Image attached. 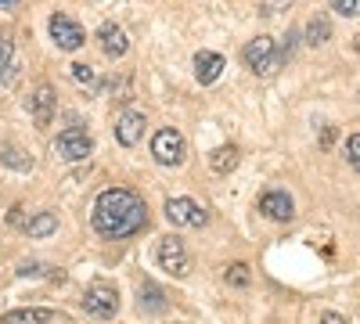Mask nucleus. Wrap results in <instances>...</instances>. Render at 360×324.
Instances as JSON below:
<instances>
[{"mask_svg": "<svg viewBox=\"0 0 360 324\" xmlns=\"http://www.w3.org/2000/svg\"><path fill=\"white\" fill-rule=\"evenodd\" d=\"M152 155H155V162L159 166H180L184 162V155H188V144H184V134L180 130H159L155 137H152Z\"/></svg>", "mask_w": 360, "mask_h": 324, "instance_id": "obj_5", "label": "nucleus"}, {"mask_svg": "<svg viewBox=\"0 0 360 324\" xmlns=\"http://www.w3.org/2000/svg\"><path fill=\"white\" fill-rule=\"evenodd\" d=\"M155 259H159V267H162L166 274H173V278H188V274H191V256H188L184 242H180L176 234H166V238L159 242Z\"/></svg>", "mask_w": 360, "mask_h": 324, "instance_id": "obj_3", "label": "nucleus"}, {"mask_svg": "<svg viewBox=\"0 0 360 324\" xmlns=\"http://www.w3.org/2000/svg\"><path fill=\"white\" fill-rule=\"evenodd\" d=\"M353 47H356V51H360V37H356V40H353Z\"/></svg>", "mask_w": 360, "mask_h": 324, "instance_id": "obj_26", "label": "nucleus"}, {"mask_svg": "<svg viewBox=\"0 0 360 324\" xmlns=\"http://www.w3.org/2000/svg\"><path fill=\"white\" fill-rule=\"evenodd\" d=\"M54 105H58V98H54V91L44 83L40 91L29 98V112H33V123L37 127H51V119H54Z\"/></svg>", "mask_w": 360, "mask_h": 324, "instance_id": "obj_10", "label": "nucleus"}, {"mask_svg": "<svg viewBox=\"0 0 360 324\" xmlns=\"http://www.w3.org/2000/svg\"><path fill=\"white\" fill-rule=\"evenodd\" d=\"M141 310H152V313L166 310V303H162V292H159L152 281H144V285H141Z\"/></svg>", "mask_w": 360, "mask_h": 324, "instance_id": "obj_18", "label": "nucleus"}, {"mask_svg": "<svg viewBox=\"0 0 360 324\" xmlns=\"http://www.w3.org/2000/svg\"><path fill=\"white\" fill-rule=\"evenodd\" d=\"M79 306H83L90 317L108 320V317H115V313H119V292H115V285H108V281H94V285H90V288L83 292Z\"/></svg>", "mask_w": 360, "mask_h": 324, "instance_id": "obj_2", "label": "nucleus"}, {"mask_svg": "<svg viewBox=\"0 0 360 324\" xmlns=\"http://www.w3.org/2000/svg\"><path fill=\"white\" fill-rule=\"evenodd\" d=\"M0 4H11V0H0Z\"/></svg>", "mask_w": 360, "mask_h": 324, "instance_id": "obj_27", "label": "nucleus"}, {"mask_svg": "<svg viewBox=\"0 0 360 324\" xmlns=\"http://www.w3.org/2000/svg\"><path fill=\"white\" fill-rule=\"evenodd\" d=\"M332 11H339L342 18H360V0H332Z\"/></svg>", "mask_w": 360, "mask_h": 324, "instance_id": "obj_21", "label": "nucleus"}, {"mask_svg": "<svg viewBox=\"0 0 360 324\" xmlns=\"http://www.w3.org/2000/svg\"><path fill=\"white\" fill-rule=\"evenodd\" d=\"M51 320H54V310L29 306V310H11V313H4V320H0V324H51Z\"/></svg>", "mask_w": 360, "mask_h": 324, "instance_id": "obj_14", "label": "nucleus"}, {"mask_svg": "<svg viewBox=\"0 0 360 324\" xmlns=\"http://www.w3.org/2000/svg\"><path fill=\"white\" fill-rule=\"evenodd\" d=\"M209 166H213V173H231L238 166V148L234 144H224V148H217L213 155H209Z\"/></svg>", "mask_w": 360, "mask_h": 324, "instance_id": "obj_17", "label": "nucleus"}, {"mask_svg": "<svg viewBox=\"0 0 360 324\" xmlns=\"http://www.w3.org/2000/svg\"><path fill=\"white\" fill-rule=\"evenodd\" d=\"M54 152L62 155L65 162H83L90 152H94V141H90V134H86L83 127H69V130L58 134V141H54Z\"/></svg>", "mask_w": 360, "mask_h": 324, "instance_id": "obj_6", "label": "nucleus"}, {"mask_svg": "<svg viewBox=\"0 0 360 324\" xmlns=\"http://www.w3.org/2000/svg\"><path fill=\"white\" fill-rule=\"evenodd\" d=\"M69 72H72V79H76L79 86H98V72L90 69L86 62H76V65H69Z\"/></svg>", "mask_w": 360, "mask_h": 324, "instance_id": "obj_19", "label": "nucleus"}, {"mask_svg": "<svg viewBox=\"0 0 360 324\" xmlns=\"http://www.w3.org/2000/svg\"><path fill=\"white\" fill-rule=\"evenodd\" d=\"M94 227L105 238H130L148 227V205L130 188H108L94 202Z\"/></svg>", "mask_w": 360, "mask_h": 324, "instance_id": "obj_1", "label": "nucleus"}, {"mask_svg": "<svg viewBox=\"0 0 360 324\" xmlns=\"http://www.w3.org/2000/svg\"><path fill=\"white\" fill-rule=\"evenodd\" d=\"M166 220L173 227H202L205 223V209L191 198H169L166 202Z\"/></svg>", "mask_w": 360, "mask_h": 324, "instance_id": "obj_8", "label": "nucleus"}, {"mask_svg": "<svg viewBox=\"0 0 360 324\" xmlns=\"http://www.w3.org/2000/svg\"><path fill=\"white\" fill-rule=\"evenodd\" d=\"M58 231V216L54 213H37L33 220H25V234L29 238H47V234Z\"/></svg>", "mask_w": 360, "mask_h": 324, "instance_id": "obj_15", "label": "nucleus"}, {"mask_svg": "<svg viewBox=\"0 0 360 324\" xmlns=\"http://www.w3.org/2000/svg\"><path fill=\"white\" fill-rule=\"evenodd\" d=\"M321 324H346V317H342V313H324Z\"/></svg>", "mask_w": 360, "mask_h": 324, "instance_id": "obj_25", "label": "nucleus"}, {"mask_svg": "<svg viewBox=\"0 0 360 324\" xmlns=\"http://www.w3.org/2000/svg\"><path fill=\"white\" fill-rule=\"evenodd\" d=\"M220 72H224V58H220V54H213V51H198V54H195V79H198L202 86L217 83Z\"/></svg>", "mask_w": 360, "mask_h": 324, "instance_id": "obj_12", "label": "nucleus"}, {"mask_svg": "<svg viewBox=\"0 0 360 324\" xmlns=\"http://www.w3.org/2000/svg\"><path fill=\"white\" fill-rule=\"evenodd\" d=\"M11 54H15L11 40H8V37H0V76H4V72L11 69Z\"/></svg>", "mask_w": 360, "mask_h": 324, "instance_id": "obj_22", "label": "nucleus"}, {"mask_svg": "<svg viewBox=\"0 0 360 324\" xmlns=\"http://www.w3.org/2000/svg\"><path fill=\"white\" fill-rule=\"evenodd\" d=\"M242 58H245V65H249L252 72H259V76L278 72V65H281L278 47H274V40H270V37H256V40H249V44L242 47Z\"/></svg>", "mask_w": 360, "mask_h": 324, "instance_id": "obj_4", "label": "nucleus"}, {"mask_svg": "<svg viewBox=\"0 0 360 324\" xmlns=\"http://www.w3.org/2000/svg\"><path fill=\"white\" fill-rule=\"evenodd\" d=\"M98 40H101V51H105L108 58H123V54L130 51L127 33H123V29H119L115 22H105V25L98 29Z\"/></svg>", "mask_w": 360, "mask_h": 324, "instance_id": "obj_11", "label": "nucleus"}, {"mask_svg": "<svg viewBox=\"0 0 360 324\" xmlns=\"http://www.w3.org/2000/svg\"><path fill=\"white\" fill-rule=\"evenodd\" d=\"M346 159H349L353 169H360V134H353V137L346 141Z\"/></svg>", "mask_w": 360, "mask_h": 324, "instance_id": "obj_23", "label": "nucleus"}, {"mask_svg": "<svg viewBox=\"0 0 360 324\" xmlns=\"http://www.w3.org/2000/svg\"><path fill=\"white\" fill-rule=\"evenodd\" d=\"M227 285H234V288H245L249 285V267L245 263H234V267H227Z\"/></svg>", "mask_w": 360, "mask_h": 324, "instance_id": "obj_20", "label": "nucleus"}, {"mask_svg": "<svg viewBox=\"0 0 360 324\" xmlns=\"http://www.w3.org/2000/svg\"><path fill=\"white\" fill-rule=\"evenodd\" d=\"M259 213L270 216V220H292V216H295V202H292L288 191L270 188V191H263V198H259Z\"/></svg>", "mask_w": 360, "mask_h": 324, "instance_id": "obj_9", "label": "nucleus"}, {"mask_svg": "<svg viewBox=\"0 0 360 324\" xmlns=\"http://www.w3.org/2000/svg\"><path fill=\"white\" fill-rule=\"evenodd\" d=\"M47 29H51V37H54L58 51H79L83 40H86L83 29H79V22H72L69 15H51Z\"/></svg>", "mask_w": 360, "mask_h": 324, "instance_id": "obj_7", "label": "nucleus"}, {"mask_svg": "<svg viewBox=\"0 0 360 324\" xmlns=\"http://www.w3.org/2000/svg\"><path fill=\"white\" fill-rule=\"evenodd\" d=\"M0 155H4V162H8V166H15V169H29V166H33V162H25V159H18V152L11 148V144H8V148L0 152Z\"/></svg>", "mask_w": 360, "mask_h": 324, "instance_id": "obj_24", "label": "nucleus"}, {"mask_svg": "<svg viewBox=\"0 0 360 324\" xmlns=\"http://www.w3.org/2000/svg\"><path fill=\"white\" fill-rule=\"evenodd\" d=\"M141 134H144V115L141 112H127L123 119L115 123V141L123 144V148H134L141 141Z\"/></svg>", "mask_w": 360, "mask_h": 324, "instance_id": "obj_13", "label": "nucleus"}, {"mask_svg": "<svg viewBox=\"0 0 360 324\" xmlns=\"http://www.w3.org/2000/svg\"><path fill=\"white\" fill-rule=\"evenodd\" d=\"M328 37H332V22H328L324 15H314V18L307 22V44H310V47H321Z\"/></svg>", "mask_w": 360, "mask_h": 324, "instance_id": "obj_16", "label": "nucleus"}]
</instances>
